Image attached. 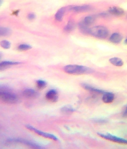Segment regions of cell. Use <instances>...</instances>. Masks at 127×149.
<instances>
[{
  "instance_id": "29",
  "label": "cell",
  "mask_w": 127,
  "mask_h": 149,
  "mask_svg": "<svg viewBox=\"0 0 127 149\" xmlns=\"http://www.w3.org/2000/svg\"><path fill=\"white\" fill-rule=\"evenodd\" d=\"M2 3V0H0V6H1V4Z\"/></svg>"
},
{
  "instance_id": "17",
  "label": "cell",
  "mask_w": 127,
  "mask_h": 149,
  "mask_svg": "<svg viewBox=\"0 0 127 149\" xmlns=\"http://www.w3.org/2000/svg\"><path fill=\"white\" fill-rule=\"evenodd\" d=\"M11 33V30L9 28L0 27V37H6L10 35Z\"/></svg>"
},
{
  "instance_id": "27",
  "label": "cell",
  "mask_w": 127,
  "mask_h": 149,
  "mask_svg": "<svg viewBox=\"0 0 127 149\" xmlns=\"http://www.w3.org/2000/svg\"><path fill=\"white\" fill-rule=\"evenodd\" d=\"M19 13V10H16V11L13 12V15H18Z\"/></svg>"
},
{
  "instance_id": "5",
  "label": "cell",
  "mask_w": 127,
  "mask_h": 149,
  "mask_svg": "<svg viewBox=\"0 0 127 149\" xmlns=\"http://www.w3.org/2000/svg\"><path fill=\"white\" fill-rule=\"evenodd\" d=\"M26 127L28 130L33 132L35 133L38 134V135H40V136L47 138L48 139H52V140L54 141H56L58 140L57 138L54 135H52V134L40 131V130L37 129L35 128V127H32L31 126L29 125H26Z\"/></svg>"
},
{
  "instance_id": "19",
  "label": "cell",
  "mask_w": 127,
  "mask_h": 149,
  "mask_svg": "<svg viewBox=\"0 0 127 149\" xmlns=\"http://www.w3.org/2000/svg\"><path fill=\"white\" fill-rule=\"evenodd\" d=\"M74 21L72 20H70L65 27L64 31L67 33H70L74 29Z\"/></svg>"
},
{
  "instance_id": "20",
  "label": "cell",
  "mask_w": 127,
  "mask_h": 149,
  "mask_svg": "<svg viewBox=\"0 0 127 149\" xmlns=\"http://www.w3.org/2000/svg\"><path fill=\"white\" fill-rule=\"evenodd\" d=\"M61 111L62 113L65 115H70L74 112V110L70 106H65L61 109Z\"/></svg>"
},
{
  "instance_id": "14",
  "label": "cell",
  "mask_w": 127,
  "mask_h": 149,
  "mask_svg": "<svg viewBox=\"0 0 127 149\" xmlns=\"http://www.w3.org/2000/svg\"><path fill=\"white\" fill-rule=\"evenodd\" d=\"M109 62L112 65L116 67H121L124 65V62L123 60L118 57L112 58L110 59Z\"/></svg>"
},
{
  "instance_id": "8",
  "label": "cell",
  "mask_w": 127,
  "mask_h": 149,
  "mask_svg": "<svg viewBox=\"0 0 127 149\" xmlns=\"http://www.w3.org/2000/svg\"><path fill=\"white\" fill-rule=\"evenodd\" d=\"M115 98V95L112 93L105 92L102 97L103 101L106 104L113 102Z\"/></svg>"
},
{
  "instance_id": "11",
  "label": "cell",
  "mask_w": 127,
  "mask_h": 149,
  "mask_svg": "<svg viewBox=\"0 0 127 149\" xmlns=\"http://www.w3.org/2000/svg\"><path fill=\"white\" fill-rule=\"evenodd\" d=\"M123 37L119 33H113L110 38V41L113 43L119 44L122 41Z\"/></svg>"
},
{
  "instance_id": "12",
  "label": "cell",
  "mask_w": 127,
  "mask_h": 149,
  "mask_svg": "<svg viewBox=\"0 0 127 149\" xmlns=\"http://www.w3.org/2000/svg\"><path fill=\"white\" fill-rule=\"evenodd\" d=\"M8 141L9 142H15V143H23V144L27 145V146H29V147H32L33 148H40L37 145L33 143H31V142L28 141L24 139H10Z\"/></svg>"
},
{
  "instance_id": "18",
  "label": "cell",
  "mask_w": 127,
  "mask_h": 149,
  "mask_svg": "<svg viewBox=\"0 0 127 149\" xmlns=\"http://www.w3.org/2000/svg\"><path fill=\"white\" fill-rule=\"evenodd\" d=\"M78 28L81 32L84 33L89 34L90 28L87 25H85L83 21H81L78 24Z\"/></svg>"
},
{
  "instance_id": "16",
  "label": "cell",
  "mask_w": 127,
  "mask_h": 149,
  "mask_svg": "<svg viewBox=\"0 0 127 149\" xmlns=\"http://www.w3.org/2000/svg\"><path fill=\"white\" fill-rule=\"evenodd\" d=\"M21 63L18 62L4 61L0 63V70L7 68L9 66L18 65Z\"/></svg>"
},
{
  "instance_id": "3",
  "label": "cell",
  "mask_w": 127,
  "mask_h": 149,
  "mask_svg": "<svg viewBox=\"0 0 127 149\" xmlns=\"http://www.w3.org/2000/svg\"><path fill=\"white\" fill-rule=\"evenodd\" d=\"M89 34L96 38L105 39L109 36V30L105 26L99 25L90 29Z\"/></svg>"
},
{
  "instance_id": "13",
  "label": "cell",
  "mask_w": 127,
  "mask_h": 149,
  "mask_svg": "<svg viewBox=\"0 0 127 149\" xmlns=\"http://www.w3.org/2000/svg\"><path fill=\"white\" fill-rule=\"evenodd\" d=\"M81 87L83 88L84 89L88 90L90 92L95 93L98 94H102L105 93V92L101 90L96 89V88H93L91 86L88 85V84H81Z\"/></svg>"
},
{
  "instance_id": "22",
  "label": "cell",
  "mask_w": 127,
  "mask_h": 149,
  "mask_svg": "<svg viewBox=\"0 0 127 149\" xmlns=\"http://www.w3.org/2000/svg\"><path fill=\"white\" fill-rule=\"evenodd\" d=\"M36 85L37 88L39 89H43L47 85V83L44 80H38L36 81Z\"/></svg>"
},
{
  "instance_id": "10",
  "label": "cell",
  "mask_w": 127,
  "mask_h": 149,
  "mask_svg": "<svg viewBox=\"0 0 127 149\" xmlns=\"http://www.w3.org/2000/svg\"><path fill=\"white\" fill-rule=\"evenodd\" d=\"M90 7L89 5H85L83 6H75L71 8V10L76 13H84L90 10Z\"/></svg>"
},
{
  "instance_id": "4",
  "label": "cell",
  "mask_w": 127,
  "mask_h": 149,
  "mask_svg": "<svg viewBox=\"0 0 127 149\" xmlns=\"http://www.w3.org/2000/svg\"><path fill=\"white\" fill-rule=\"evenodd\" d=\"M97 135L100 137L106 139V140L114 142V143L127 145V140L126 139L114 136V135H112L111 134H103L98 133H97Z\"/></svg>"
},
{
  "instance_id": "25",
  "label": "cell",
  "mask_w": 127,
  "mask_h": 149,
  "mask_svg": "<svg viewBox=\"0 0 127 149\" xmlns=\"http://www.w3.org/2000/svg\"><path fill=\"white\" fill-rule=\"evenodd\" d=\"M35 18V15L33 13H29L28 15V18L29 20H33Z\"/></svg>"
},
{
  "instance_id": "9",
  "label": "cell",
  "mask_w": 127,
  "mask_h": 149,
  "mask_svg": "<svg viewBox=\"0 0 127 149\" xmlns=\"http://www.w3.org/2000/svg\"><path fill=\"white\" fill-rule=\"evenodd\" d=\"M23 95L26 98H34L37 97L38 94L37 93L32 89H26L23 92Z\"/></svg>"
},
{
  "instance_id": "26",
  "label": "cell",
  "mask_w": 127,
  "mask_h": 149,
  "mask_svg": "<svg viewBox=\"0 0 127 149\" xmlns=\"http://www.w3.org/2000/svg\"><path fill=\"white\" fill-rule=\"evenodd\" d=\"M123 117L125 118H127V107L125 112L124 113V115H123Z\"/></svg>"
},
{
  "instance_id": "15",
  "label": "cell",
  "mask_w": 127,
  "mask_h": 149,
  "mask_svg": "<svg viewBox=\"0 0 127 149\" xmlns=\"http://www.w3.org/2000/svg\"><path fill=\"white\" fill-rule=\"evenodd\" d=\"M65 11V7L61 8L59 9L55 15V18L57 21L59 22L62 21Z\"/></svg>"
},
{
  "instance_id": "21",
  "label": "cell",
  "mask_w": 127,
  "mask_h": 149,
  "mask_svg": "<svg viewBox=\"0 0 127 149\" xmlns=\"http://www.w3.org/2000/svg\"><path fill=\"white\" fill-rule=\"evenodd\" d=\"M94 18L92 16H87L85 17L83 21V22L85 25L89 26L91 25L94 21Z\"/></svg>"
},
{
  "instance_id": "28",
  "label": "cell",
  "mask_w": 127,
  "mask_h": 149,
  "mask_svg": "<svg viewBox=\"0 0 127 149\" xmlns=\"http://www.w3.org/2000/svg\"><path fill=\"white\" fill-rule=\"evenodd\" d=\"M125 43L126 44H127V38H126V39L125 40Z\"/></svg>"
},
{
  "instance_id": "6",
  "label": "cell",
  "mask_w": 127,
  "mask_h": 149,
  "mask_svg": "<svg viewBox=\"0 0 127 149\" xmlns=\"http://www.w3.org/2000/svg\"><path fill=\"white\" fill-rule=\"evenodd\" d=\"M45 97L48 101L52 102H55L58 100V93L56 90H50L46 93Z\"/></svg>"
},
{
  "instance_id": "1",
  "label": "cell",
  "mask_w": 127,
  "mask_h": 149,
  "mask_svg": "<svg viewBox=\"0 0 127 149\" xmlns=\"http://www.w3.org/2000/svg\"><path fill=\"white\" fill-rule=\"evenodd\" d=\"M0 101L6 104H15L18 101V98L17 96L8 88L0 86Z\"/></svg>"
},
{
  "instance_id": "30",
  "label": "cell",
  "mask_w": 127,
  "mask_h": 149,
  "mask_svg": "<svg viewBox=\"0 0 127 149\" xmlns=\"http://www.w3.org/2000/svg\"><path fill=\"white\" fill-rule=\"evenodd\" d=\"M1 55H0V58H1Z\"/></svg>"
},
{
  "instance_id": "7",
  "label": "cell",
  "mask_w": 127,
  "mask_h": 149,
  "mask_svg": "<svg viewBox=\"0 0 127 149\" xmlns=\"http://www.w3.org/2000/svg\"><path fill=\"white\" fill-rule=\"evenodd\" d=\"M109 12L112 15L120 17L124 15L125 12L124 9L119 7L113 6L111 7L109 9Z\"/></svg>"
},
{
  "instance_id": "23",
  "label": "cell",
  "mask_w": 127,
  "mask_h": 149,
  "mask_svg": "<svg viewBox=\"0 0 127 149\" xmlns=\"http://www.w3.org/2000/svg\"><path fill=\"white\" fill-rule=\"evenodd\" d=\"M0 45L5 49H8L11 47V44L7 40H3L0 42Z\"/></svg>"
},
{
  "instance_id": "2",
  "label": "cell",
  "mask_w": 127,
  "mask_h": 149,
  "mask_svg": "<svg viewBox=\"0 0 127 149\" xmlns=\"http://www.w3.org/2000/svg\"><path fill=\"white\" fill-rule=\"evenodd\" d=\"M64 71L67 73L73 75L88 74L93 72L91 68L83 65H69L65 66Z\"/></svg>"
},
{
  "instance_id": "24",
  "label": "cell",
  "mask_w": 127,
  "mask_h": 149,
  "mask_svg": "<svg viewBox=\"0 0 127 149\" xmlns=\"http://www.w3.org/2000/svg\"><path fill=\"white\" fill-rule=\"evenodd\" d=\"M32 47L26 44H21L18 47V49L20 51H25L31 49Z\"/></svg>"
}]
</instances>
